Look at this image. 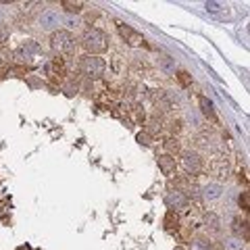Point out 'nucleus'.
I'll use <instances>...</instances> for the list:
<instances>
[{
	"label": "nucleus",
	"instance_id": "f257e3e1",
	"mask_svg": "<svg viewBox=\"0 0 250 250\" xmlns=\"http://www.w3.org/2000/svg\"><path fill=\"white\" fill-rule=\"evenodd\" d=\"M82 46L85 48V52L88 54H94V57H98L100 52H104L108 48V38L103 29H96V27H92L88 29L83 34L82 38Z\"/></svg>",
	"mask_w": 250,
	"mask_h": 250
},
{
	"label": "nucleus",
	"instance_id": "f03ea898",
	"mask_svg": "<svg viewBox=\"0 0 250 250\" xmlns=\"http://www.w3.org/2000/svg\"><path fill=\"white\" fill-rule=\"evenodd\" d=\"M106 62L100 57H94V54H85L80 61V71L88 77V80H100L104 75Z\"/></svg>",
	"mask_w": 250,
	"mask_h": 250
},
{
	"label": "nucleus",
	"instance_id": "7ed1b4c3",
	"mask_svg": "<svg viewBox=\"0 0 250 250\" xmlns=\"http://www.w3.org/2000/svg\"><path fill=\"white\" fill-rule=\"evenodd\" d=\"M50 46L54 52L59 54H73L75 52V40L69 31H54L52 34V40H50Z\"/></svg>",
	"mask_w": 250,
	"mask_h": 250
},
{
	"label": "nucleus",
	"instance_id": "20e7f679",
	"mask_svg": "<svg viewBox=\"0 0 250 250\" xmlns=\"http://www.w3.org/2000/svg\"><path fill=\"white\" fill-rule=\"evenodd\" d=\"M38 52H40V46H38V42L25 40L17 50H15V59H17L19 62H31V61L36 59Z\"/></svg>",
	"mask_w": 250,
	"mask_h": 250
},
{
	"label": "nucleus",
	"instance_id": "39448f33",
	"mask_svg": "<svg viewBox=\"0 0 250 250\" xmlns=\"http://www.w3.org/2000/svg\"><path fill=\"white\" fill-rule=\"evenodd\" d=\"M182 165H184V169L188 171V173L196 175V173H200V171H202V159H200L196 152L184 150L182 152Z\"/></svg>",
	"mask_w": 250,
	"mask_h": 250
},
{
	"label": "nucleus",
	"instance_id": "423d86ee",
	"mask_svg": "<svg viewBox=\"0 0 250 250\" xmlns=\"http://www.w3.org/2000/svg\"><path fill=\"white\" fill-rule=\"evenodd\" d=\"M38 23H40V27H42L44 31H57L59 25H61V15H59L57 11L48 9V11H44V13L40 15Z\"/></svg>",
	"mask_w": 250,
	"mask_h": 250
},
{
	"label": "nucleus",
	"instance_id": "0eeeda50",
	"mask_svg": "<svg viewBox=\"0 0 250 250\" xmlns=\"http://www.w3.org/2000/svg\"><path fill=\"white\" fill-rule=\"evenodd\" d=\"M165 202H167V207L175 213V210H182V208L188 207V196L182 190H169L167 196H165Z\"/></svg>",
	"mask_w": 250,
	"mask_h": 250
},
{
	"label": "nucleus",
	"instance_id": "6e6552de",
	"mask_svg": "<svg viewBox=\"0 0 250 250\" xmlns=\"http://www.w3.org/2000/svg\"><path fill=\"white\" fill-rule=\"evenodd\" d=\"M119 34L125 38V42H127L129 46H138V44H142V36L138 34V31H134L129 25H123V23H119Z\"/></svg>",
	"mask_w": 250,
	"mask_h": 250
},
{
	"label": "nucleus",
	"instance_id": "1a4fd4ad",
	"mask_svg": "<svg viewBox=\"0 0 250 250\" xmlns=\"http://www.w3.org/2000/svg\"><path fill=\"white\" fill-rule=\"evenodd\" d=\"M159 167H161V171L165 175H171V173H175L177 163H175V159L171 154H163V156H159Z\"/></svg>",
	"mask_w": 250,
	"mask_h": 250
},
{
	"label": "nucleus",
	"instance_id": "9d476101",
	"mask_svg": "<svg viewBox=\"0 0 250 250\" xmlns=\"http://www.w3.org/2000/svg\"><path fill=\"white\" fill-rule=\"evenodd\" d=\"M221 194H223L221 184H208V186L202 188V196L207 200H217V198H221Z\"/></svg>",
	"mask_w": 250,
	"mask_h": 250
},
{
	"label": "nucleus",
	"instance_id": "9b49d317",
	"mask_svg": "<svg viewBox=\"0 0 250 250\" xmlns=\"http://www.w3.org/2000/svg\"><path fill=\"white\" fill-rule=\"evenodd\" d=\"M198 103H200L202 113H205L210 121H217V115H215V111H213V103H210L207 96H200V98H198Z\"/></svg>",
	"mask_w": 250,
	"mask_h": 250
},
{
	"label": "nucleus",
	"instance_id": "f8f14e48",
	"mask_svg": "<svg viewBox=\"0 0 250 250\" xmlns=\"http://www.w3.org/2000/svg\"><path fill=\"white\" fill-rule=\"evenodd\" d=\"M205 223H207V229H210L213 233H219V231H221V221H219V217H217L215 213H207Z\"/></svg>",
	"mask_w": 250,
	"mask_h": 250
},
{
	"label": "nucleus",
	"instance_id": "ddd939ff",
	"mask_svg": "<svg viewBox=\"0 0 250 250\" xmlns=\"http://www.w3.org/2000/svg\"><path fill=\"white\" fill-rule=\"evenodd\" d=\"M223 244H225V248H228V250H242V248L246 246V242L242 240V238H238V236H231V238L225 240Z\"/></svg>",
	"mask_w": 250,
	"mask_h": 250
},
{
	"label": "nucleus",
	"instance_id": "4468645a",
	"mask_svg": "<svg viewBox=\"0 0 250 250\" xmlns=\"http://www.w3.org/2000/svg\"><path fill=\"white\" fill-rule=\"evenodd\" d=\"M188 250H210V242L207 238H202V236H196L192 240V244Z\"/></svg>",
	"mask_w": 250,
	"mask_h": 250
},
{
	"label": "nucleus",
	"instance_id": "2eb2a0df",
	"mask_svg": "<svg viewBox=\"0 0 250 250\" xmlns=\"http://www.w3.org/2000/svg\"><path fill=\"white\" fill-rule=\"evenodd\" d=\"M61 4H62V9H67L69 15H75L83 9V2H80V0H77V2H73V0H62Z\"/></svg>",
	"mask_w": 250,
	"mask_h": 250
},
{
	"label": "nucleus",
	"instance_id": "dca6fc26",
	"mask_svg": "<svg viewBox=\"0 0 250 250\" xmlns=\"http://www.w3.org/2000/svg\"><path fill=\"white\" fill-rule=\"evenodd\" d=\"M61 23H65L69 29H77V27L82 25L80 17H75V15H65V17H61Z\"/></svg>",
	"mask_w": 250,
	"mask_h": 250
},
{
	"label": "nucleus",
	"instance_id": "f3484780",
	"mask_svg": "<svg viewBox=\"0 0 250 250\" xmlns=\"http://www.w3.org/2000/svg\"><path fill=\"white\" fill-rule=\"evenodd\" d=\"M165 228L167 229H177V215L173 213V210H169V213L165 215Z\"/></svg>",
	"mask_w": 250,
	"mask_h": 250
},
{
	"label": "nucleus",
	"instance_id": "a211bd4d",
	"mask_svg": "<svg viewBox=\"0 0 250 250\" xmlns=\"http://www.w3.org/2000/svg\"><path fill=\"white\" fill-rule=\"evenodd\" d=\"M205 9H207L208 13H219V11L223 9V6L219 4V2H207V4H205Z\"/></svg>",
	"mask_w": 250,
	"mask_h": 250
},
{
	"label": "nucleus",
	"instance_id": "6ab92c4d",
	"mask_svg": "<svg viewBox=\"0 0 250 250\" xmlns=\"http://www.w3.org/2000/svg\"><path fill=\"white\" fill-rule=\"evenodd\" d=\"M163 67H165L167 71H173V62H171L169 57H163Z\"/></svg>",
	"mask_w": 250,
	"mask_h": 250
},
{
	"label": "nucleus",
	"instance_id": "aec40b11",
	"mask_svg": "<svg viewBox=\"0 0 250 250\" xmlns=\"http://www.w3.org/2000/svg\"><path fill=\"white\" fill-rule=\"evenodd\" d=\"M240 207L248 210V192H244V196H240Z\"/></svg>",
	"mask_w": 250,
	"mask_h": 250
},
{
	"label": "nucleus",
	"instance_id": "412c9836",
	"mask_svg": "<svg viewBox=\"0 0 250 250\" xmlns=\"http://www.w3.org/2000/svg\"><path fill=\"white\" fill-rule=\"evenodd\" d=\"M179 82H182L184 85H188V83H190V77H188V73H186V71H182V73H179Z\"/></svg>",
	"mask_w": 250,
	"mask_h": 250
},
{
	"label": "nucleus",
	"instance_id": "4be33fe9",
	"mask_svg": "<svg viewBox=\"0 0 250 250\" xmlns=\"http://www.w3.org/2000/svg\"><path fill=\"white\" fill-rule=\"evenodd\" d=\"M138 140H140L142 144H148V140H150V138H148L146 134H140V136H138Z\"/></svg>",
	"mask_w": 250,
	"mask_h": 250
},
{
	"label": "nucleus",
	"instance_id": "5701e85b",
	"mask_svg": "<svg viewBox=\"0 0 250 250\" xmlns=\"http://www.w3.org/2000/svg\"><path fill=\"white\" fill-rule=\"evenodd\" d=\"M167 150H171V152L175 150V152H177V144H171V142H169V144H167Z\"/></svg>",
	"mask_w": 250,
	"mask_h": 250
},
{
	"label": "nucleus",
	"instance_id": "b1692460",
	"mask_svg": "<svg viewBox=\"0 0 250 250\" xmlns=\"http://www.w3.org/2000/svg\"><path fill=\"white\" fill-rule=\"evenodd\" d=\"M175 250H184V248H182V246H177V248H175Z\"/></svg>",
	"mask_w": 250,
	"mask_h": 250
}]
</instances>
